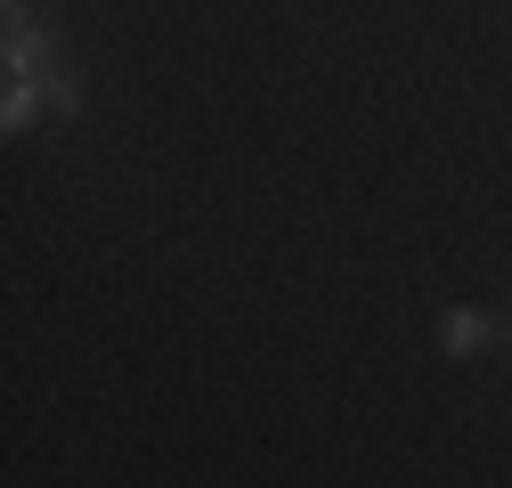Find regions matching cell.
<instances>
[{
    "mask_svg": "<svg viewBox=\"0 0 512 488\" xmlns=\"http://www.w3.org/2000/svg\"><path fill=\"white\" fill-rule=\"evenodd\" d=\"M57 25L33 9V0H9V17H0V66H9V82H25V74H41V66H57Z\"/></svg>",
    "mask_w": 512,
    "mask_h": 488,
    "instance_id": "obj_1",
    "label": "cell"
},
{
    "mask_svg": "<svg viewBox=\"0 0 512 488\" xmlns=\"http://www.w3.org/2000/svg\"><path fill=\"white\" fill-rule=\"evenodd\" d=\"M480 350H504V318H488V310H439V358H480Z\"/></svg>",
    "mask_w": 512,
    "mask_h": 488,
    "instance_id": "obj_2",
    "label": "cell"
},
{
    "mask_svg": "<svg viewBox=\"0 0 512 488\" xmlns=\"http://www.w3.org/2000/svg\"><path fill=\"white\" fill-rule=\"evenodd\" d=\"M41 106H49V82H41V74L9 82V98H0V131H9V139H25L33 122H41Z\"/></svg>",
    "mask_w": 512,
    "mask_h": 488,
    "instance_id": "obj_3",
    "label": "cell"
},
{
    "mask_svg": "<svg viewBox=\"0 0 512 488\" xmlns=\"http://www.w3.org/2000/svg\"><path fill=\"white\" fill-rule=\"evenodd\" d=\"M504 350H512V310H504Z\"/></svg>",
    "mask_w": 512,
    "mask_h": 488,
    "instance_id": "obj_4",
    "label": "cell"
}]
</instances>
